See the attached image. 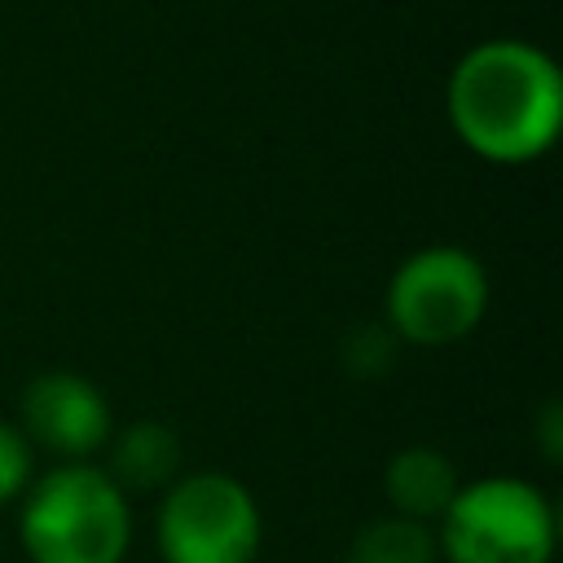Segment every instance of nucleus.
Instances as JSON below:
<instances>
[{"instance_id":"423d86ee","label":"nucleus","mask_w":563,"mask_h":563,"mask_svg":"<svg viewBox=\"0 0 563 563\" xmlns=\"http://www.w3.org/2000/svg\"><path fill=\"white\" fill-rule=\"evenodd\" d=\"M110 405L101 387L70 369H48L22 391V435L62 462H88L110 444Z\"/></svg>"},{"instance_id":"0eeeda50","label":"nucleus","mask_w":563,"mask_h":563,"mask_svg":"<svg viewBox=\"0 0 563 563\" xmlns=\"http://www.w3.org/2000/svg\"><path fill=\"white\" fill-rule=\"evenodd\" d=\"M383 488H387V501L396 506V515L435 528L440 515L449 510V501L457 497L462 475H457V466L449 462L444 449H435V444H409V449H400L387 462Z\"/></svg>"},{"instance_id":"9b49d317","label":"nucleus","mask_w":563,"mask_h":563,"mask_svg":"<svg viewBox=\"0 0 563 563\" xmlns=\"http://www.w3.org/2000/svg\"><path fill=\"white\" fill-rule=\"evenodd\" d=\"M26 484H31V440L18 427L0 422V506L22 497Z\"/></svg>"},{"instance_id":"f03ea898","label":"nucleus","mask_w":563,"mask_h":563,"mask_svg":"<svg viewBox=\"0 0 563 563\" xmlns=\"http://www.w3.org/2000/svg\"><path fill=\"white\" fill-rule=\"evenodd\" d=\"M18 537L31 563H123L128 493L92 462H62L26 484Z\"/></svg>"},{"instance_id":"39448f33","label":"nucleus","mask_w":563,"mask_h":563,"mask_svg":"<svg viewBox=\"0 0 563 563\" xmlns=\"http://www.w3.org/2000/svg\"><path fill=\"white\" fill-rule=\"evenodd\" d=\"M154 537L163 563H255L264 523L242 479L198 471L163 488Z\"/></svg>"},{"instance_id":"6e6552de","label":"nucleus","mask_w":563,"mask_h":563,"mask_svg":"<svg viewBox=\"0 0 563 563\" xmlns=\"http://www.w3.org/2000/svg\"><path fill=\"white\" fill-rule=\"evenodd\" d=\"M180 471V435L167 422H132L114 435L110 449V479L123 493H163Z\"/></svg>"},{"instance_id":"1a4fd4ad","label":"nucleus","mask_w":563,"mask_h":563,"mask_svg":"<svg viewBox=\"0 0 563 563\" xmlns=\"http://www.w3.org/2000/svg\"><path fill=\"white\" fill-rule=\"evenodd\" d=\"M435 559H440L435 528L405 515L369 519L347 545V563H435Z\"/></svg>"},{"instance_id":"20e7f679","label":"nucleus","mask_w":563,"mask_h":563,"mask_svg":"<svg viewBox=\"0 0 563 563\" xmlns=\"http://www.w3.org/2000/svg\"><path fill=\"white\" fill-rule=\"evenodd\" d=\"M488 312V273L462 246H422L387 282V330L413 347H449Z\"/></svg>"},{"instance_id":"7ed1b4c3","label":"nucleus","mask_w":563,"mask_h":563,"mask_svg":"<svg viewBox=\"0 0 563 563\" xmlns=\"http://www.w3.org/2000/svg\"><path fill=\"white\" fill-rule=\"evenodd\" d=\"M435 545L449 563H550L554 506L519 475H484L457 488L435 523Z\"/></svg>"},{"instance_id":"f257e3e1","label":"nucleus","mask_w":563,"mask_h":563,"mask_svg":"<svg viewBox=\"0 0 563 563\" xmlns=\"http://www.w3.org/2000/svg\"><path fill=\"white\" fill-rule=\"evenodd\" d=\"M453 136L501 167L541 158L563 128V75L528 40H484L466 48L444 84Z\"/></svg>"},{"instance_id":"9d476101","label":"nucleus","mask_w":563,"mask_h":563,"mask_svg":"<svg viewBox=\"0 0 563 563\" xmlns=\"http://www.w3.org/2000/svg\"><path fill=\"white\" fill-rule=\"evenodd\" d=\"M396 343H400V339L387 330V321H383V325H356V330L343 339V365H347L356 378H378V374L391 369Z\"/></svg>"}]
</instances>
